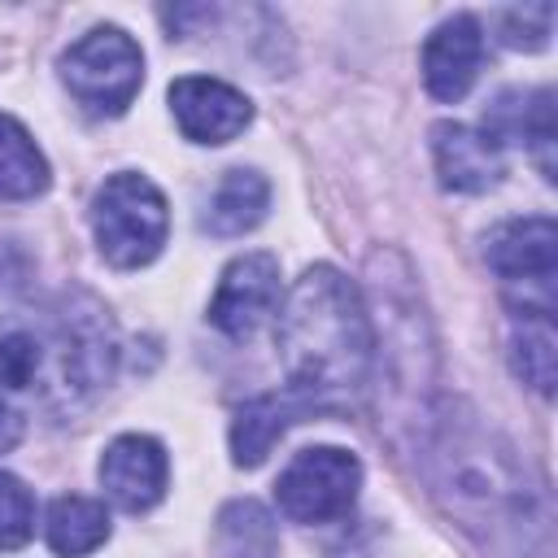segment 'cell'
Instances as JSON below:
<instances>
[{"instance_id": "6da1fadb", "label": "cell", "mask_w": 558, "mask_h": 558, "mask_svg": "<svg viewBox=\"0 0 558 558\" xmlns=\"http://www.w3.org/2000/svg\"><path fill=\"white\" fill-rule=\"evenodd\" d=\"M275 344L288 375L283 392H292L310 414L349 410L371 384V314L336 266L318 262L288 288Z\"/></svg>"}, {"instance_id": "7a4b0ae2", "label": "cell", "mask_w": 558, "mask_h": 558, "mask_svg": "<svg viewBox=\"0 0 558 558\" xmlns=\"http://www.w3.org/2000/svg\"><path fill=\"white\" fill-rule=\"evenodd\" d=\"M118 366L109 310L87 292H65L52 305L0 314V388L26 392L48 410L92 401Z\"/></svg>"}, {"instance_id": "3957f363", "label": "cell", "mask_w": 558, "mask_h": 558, "mask_svg": "<svg viewBox=\"0 0 558 558\" xmlns=\"http://www.w3.org/2000/svg\"><path fill=\"white\" fill-rule=\"evenodd\" d=\"M432 466L436 493L453 514L466 519V527H514L519 514H527V484L519 462L462 401H453L436 423Z\"/></svg>"}, {"instance_id": "277c9868", "label": "cell", "mask_w": 558, "mask_h": 558, "mask_svg": "<svg viewBox=\"0 0 558 558\" xmlns=\"http://www.w3.org/2000/svg\"><path fill=\"white\" fill-rule=\"evenodd\" d=\"M92 231L109 266L118 270L148 266L161 253L166 231H170V209H166L161 187L135 170L109 174L92 196Z\"/></svg>"}, {"instance_id": "5b68a950", "label": "cell", "mask_w": 558, "mask_h": 558, "mask_svg": "<svg viewBox=\"0 0 558 558\" xmlns=\"http://www.w3.org/2000/svg\"><path fill=\"white\" fill-rule=\"evenodd\" d=\"M61 83L83 109L118 118L144 83V52L122 26H92L61 52Z\"/></svg>"}, {"instance_id": "8992f818", "label": "cell", "mask_w": 558, "mask_h": 558, "mask_svg": "<svg viewBox=\"0 0 558 558\" xmlns=\"http://www.w3.org/2000/svg\"><path fill=\"white\" fill-rule=\"evenodd\" d=\"M357 488H362V462L349 449L314 445L283 466L275 484V501L279 514L292 523H336L353 510Z\"/></svg>"}, {"instance_id": "52a82bcc", "label": "cell", "mask_w": 558, "mask_h": 558, "mask_svg": "<svg viewBox=\"0 0 558 558\" xmlns=\"http://www.w3.org/2000/svg\"><path fill=\"white\" fill-rule=\"evenodd\" d=\"M488 266L506 279V288L523 292L514 314H554V270H558V227L545 214L510 218L488 235Z\"/></svg>"}, {"instance_id": "ba28073f", "label": "cell", "mask_w": 558, "mask_h": 558, "mask_svg": "<svg viewBox=\"0 0 558 558\" xmlns=\"http://www.w3.org/2000/svg\"><path fill=\"white\" fill-rule=\"evenodd\" d=\"M275 305H279V257L244 253L222 270L218 292L209 301V323L231 340H248L275 314Z\"/></svg>"}, {"instance_id": "9c48e42d", "label": "cell", "mask_w": 558, "mask_h": 558, "mask_svg": "<svg viewBox=\"0 0 558 558\" xmlns=\"http://www.w3.org/2000/svg\"><path fill=\"white\" fill-rule=\"evenodd\" d=\"M170 484V458L161 449V440L126 432L118 440L105 445L100 453V488L109 493V501L126 514H144L166 497Z\"/></svg>"}, {"instance_id": "30bf717a", "label": "cell", "mask_w": 558, "mask_h": 558, "mask_svg": "<svg viewBox=\"0 0 558 558\" xmlns=\"http://www.w3.org/2000/svg\"><path fill=\"white\" fill-rule=\"evenodd\" d=\"M170 109L179 131L192 144H227L253 122V105L240 87L209 78V74H187L170 83Z\"/></svg>"}, {"instance_id": "8fae6325", "label": "cell", "mask_w": 558, "mask_h": 558, "mask_svg": "<svg viewBox=\"0 0 558 558\" xmlns=\"http://www.w3.org/2000/svg\"><path fill=\"white\" fill-rule=\"evenodd\" d=\"M484 61V31L471 13H453L423 44V83L436 100L453 105L471 92Z\"/></svg>"}, {"instance_id": "7c38bea8", "label": "cell", "mask_w": 558, "mask_h": 558, "mask_svg": "<svg viewBox=\"0 0 558 558\" xmlns=\"http://www.w3.org/2000/svg\"><path fill=\"white\" fill-rule=\"evenodd\" d=\"M432 157L449 192H488L501 179V144L466 122H436Z\"/></svg>"}, {"instance_id": "4fadbf2b", "label": "cell", "mask_w": 558, "mask_h": 558, "mask_svg": "<svg viewBox=\"0 0 558 558\" xmlns=\"http://www.w3.org/2000/svg\"><path fill=\"white\" fill-rule=\"evenodd\" d=\"M484 131L497 140V144H506V140H523L532 153H536V161H541V170H545V179H554V92L549 87H536V92H506V96H497V105L488 109V118H484Z\"/></svg>"}, {"instance_id": "5bb4252c", "label": "cell", "mask_w": 558, "mask_h": 558, "mask_svg": "<svg viewBox=\"0 0 558 558\" xmlns=\"http://www.w3.org/2000/svg\"><path fill=\"white\" fill-rule=\"evenodd\" d=\"M305 414L310 410L292 392H262V397L244 401L240 414H235V423H231V458L240 466H257L275 449V440L292 423H301Z\"/></svg>"}, {"instance_id": "9a60e30c", "label": "cell", "mask_w": 558, "mask_h": 558, "mask_svg": "<svg viewBox=\"0 0 558 558\" xmlns=\"http://www.w3.org/2000/svg\"><path fill=\"white\" fill-rule=\"evenodd\" d=\"M266 205H270V183H266V174H262V170H248V166H235V170H227V174L218 179V187H214V196H209V205H205L201 227H205L209 235L231 240V235L253 231V227L266 218Z\"/></svg>"}, {"instance_id": "2e32d148", "label": "cell", "mask_w": 558, "mask_h": 558, "mask_svg": "<svg viewBox=\"0 0 558 558\" xmlns=\"http://www.w3.org/2000/svg\"><path fill=\"white\" fill-rule=\"evenodd\" d=\"M44 536H48V549L57 558H83V554H92L109 541V510L96 497L65 493L48 506Z\"/></svg>"}, {"instance_id": "e0dca14e", "label": "cell", "mask_w": 558, "mask_h": 558, "mask_svg": "<svg viewBox=\"0 0 558 558\" xmlns=\"http://www.w3.org/2000/svg\"><path fill=\"white\" fill-rule=\"evenodd\" d=\"M48 157L31 140V131L17 118L0 113V201H35L39 192H48Z\"/></svg>"}, {"instance_id": "ac0fdd59", "label": "cell", "mask_w": 558, "mask_h": 558, "mask_svg": "<svg viewBox=\"0 0 558 558\" xmlns=\"http://www.w3.org/2000/svg\"><path fill=\"white\" fill-rule=\"evenodd\" d=\"M510 366H514V375L527 388H536L541 397H554V379H558L554 314H514V327H510Z\"/></svg>"}, {"instance_id": "d6986e66", "label": "cell", "mask_w": 558, "mask_h": 558, "mask_svg": "<svg viewBox=\"0 0 558 558\" xmlns=\"http://www.w3.org/2000/svg\"><path fill=\"white\" fill-rule=\"evenodd\" d=\"M218 549L222 558H279L275 519L257 501H231L218 514Z\"/></svg>"}, {"instance_id": "ffe728a7", "label": "cell", "mask_w": 558, "mask_h": 558, "mask_svg": "<svg viewBox=\"0 0 558 558\" xmlns=\"http://www.w3.org/2000/svg\"><path fill=\"white\" fill-rule=\"evenodd\" d=\"M35 536V497L31 488L0 471V549H22Z\"/></svg>"}, {"instance_id": "44dd1931", "label": "cell", "mask_w": 558, "mask_h": 558, "mask_svg": "<svg viewBox=\"0 0 558 558\" xmlns=\"http://www.w3.org/2000/svg\"><path fill=\"white\" fill-rule=\"evenodd\" d=\"M554 31V4H523V9H506L501 13V44L536 52L549 44Z\"/></svg>"}, {"instance_id": "7402d4cb", "label": "cell", "mask_w": 558, "mask_h": 558, "mask_svg": "<svg viewBox=\"0 0 558 558\" xmlns=\"http://www.w3.org/2000/svg\"><path fill=\"white\" fill-rule=\"evenodd\" d=\"M22 440V414L0 397V453H9Z\"/></svg>"}]
</instances>
